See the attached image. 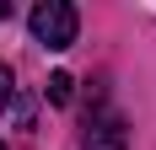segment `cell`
I'll return each instance as SVG.
<instances>
[{"label":"cell","mask_w":156,"mask_h":150,"mask_svg":"<svg viewBox=\"0 0 156 150\" xmlns=\"http://www.w3.org/2000/svg\"><path fill=\"white\" fill-rule=\"evenodd\" d=\"M27 27H32V38L43 48H70L76 32H81V16H76V5H65V0H43V5H32Z\"/></svg>","instance_id":"6da1fadb"},{"label":"cell","mask_w":156,"mask_h":150,"mask_svg":"<svg viewBox=\"0 0 156 150\" xmlns=\"http://www.w3.org/2000/svg\"><path fill=\"white\" fill-rule=\"evenodd\" d=\"M70 97H76V75H65V70H54V75H48V102H54V107H65Z\"/></svg>","instance_id":"7a4b0ae2"},{"label":"cell","mask_w":156,"mask_h":150,"mask_svg":"<svg viewBox=\"0 0 156 150\" xmlns=\"http://www.w3.org/2000/svg\"><path fill=\"white\" fill-rule=\"evenodd\" d=\"M11 102V70H5V64H0V107Z\"/></svg>","instance_id":"3957f363"},{"label":"cell","mask_w":156,"mask_h":150,"mask_svg":"<svg viewBox=\"0 0 156 150\" xmlns=\"http://www.w3.org/2000/svg\"><path fill=\"white\" fill-rule=\"evenodd\" d=\"M0 150H5V145H0Z\"/></svg>","instance_id":"277c9868"}]
</instances>
